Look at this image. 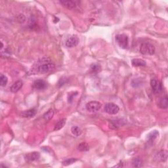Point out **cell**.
<instances>
[{"instance_id": "obj_1", "label": "cell", "mask_w": 168, "mask_h": 168, "mask_svg": "<svg viewBox=\"0 0 168 168\" xmlns=\"http://www.w3.org/2000/svg\"><path fill=\"white\" fill-rule=\"evenodd\" d=\"M55 65L49 59L42 58L39 60L37 63L33 66L32 71L33 73L45 74L48 73L55 69Z\"/></svg>"}, {"instance_id": "obj_2", "label": "cell", "mask_w": 168, "mask_h": 168, "mask_svg": "<svg viewBox=\"0 0 168 168\" xmlns=\"http://www.w3.org/2000/svg\"><path fill=\"white\" fill-rule=\"evenodd\" d=\"M140 52L144 55H152L155 53V47L151 43H143L140 47Z\"/></svg>"}, {"instance_id": "obj_3", "label": "cell", "mask_w": 168, "mask_h": 168, "mask_svg": "<svg viewBox=\"0 0 168 168\" xmlns=\"http://www.w3.org/2000/svg\"><path fill=\"white\" fill-rule=\"evenodd\" d=\"M116 41H117L118 44L121 48L127 49L129 44V38L125 34H118L116 36Z\"/></svg>"}, {"instance_id": "obj_4", "label": "cell", "mask_w": 168, "mask_h": 168, "mask_svg": "<svg viewBox=\"0 0 168 168\" xmlns=\"http://www.w3.org/2000/svg\"><path fill=\"white\" fill-rule=\"evenodd\" d=\"M105 110L108 114L114 115L118 113L119 110H120V108H119L117 105L114 104V103L109 102L105 105Z\"/></svg>"}, {"instance_id": "obj_5", "label": "cell", "mask_w": 168, "mask_h": 168, "mask_svg": "<svg viewBox=\"0 0 168 168\" xmlns=\"http://www.w3.org/2000/svg\"><path fill=\"white\" fill-rule=\"evenodd\" d=\"M151 86L154 93H160L162 91V83L157 79H152L151 80Z\"/></svg>"}, {"instance_id": "obj_6", "label": "cell", "mask_w": 168, "mask_h": 168, "mask_svg": "<svg viewBox=\"0 0 168 168\" xmlns=\"http://www.w3.org/2000/svg\"><path fill=\"white\" fill-rule=\"evenodd\" d=\"M60 3L67 9H74L77 6H79L80 1L76 0H63V1H60Z\"/></svg>"}, {"instance_id": "obj_7", "label": "cell", "mask_w": 168, "mask_h": 168, "mask_svg": "<svg viewBox=\"0 0 168 168\" xmlns=\"http://www.w3.org/2000/svg\"><path fill=\"white\" fill-rule=\"evenodd\" d=\"M101 103L98 101H91L86 105V109L91 112H95L101 108Z\"/></svg>"}, {"instance_id": "obj_8", "label": "cell", "mask_w": 168, "mask_h": 168, "mask_svg": "<svg viewBox=\"0 0 168 168\" xmlns=\"http://www.w3.org/2000/svg\"><path fill=\"white\" fill-rule=\"evenodd\" d=\"M79 38L76 36H71L66 40L65 45L67 47L72 48L77 45V44L79 43Z\"/></svg>"}, {"instance_id": "obj_9", "label": "cell", "mask_w": 168, "mask_h": 168, "mask_svg": "<svg viewBox=\"0 0 168 168\" xmlns=\"http://www.w3.org/2000/svg\"><path fill=\"white\" fill-rule=\"evenodd\" d=\"M168 157L167 152L165 150H162L159 152H158L154 156V160L156 162H165L166 161Z\"/></svg>"}, {"instance_id": "obj_10", "label": "cell", "mask_w": 168, "mask_h": 168, "mask_svg": "<svg viewBox=\"0 0 168 168\" xmlns=\"http://www.w3.org/2000/svg\"><path fill=\"white\" fill-rule=\"evenodd\" d=\"M33 88L37 90H43L46 88L47 84L42 79H37L33 82Z\"/></svg>"}, {"instance_id": "obj_11", "label": "cell", "mask_w": 168, "mask_h": 168, "mask_svg": "<svg viewBox=\"0 0 168 168\" xmlns=\"http://www.w3.org/2000/svg\"><path fill=\"white\" fill-rule=\"evenodd\" d=\"M40 158V154L38 152H30V153L26 154V156H25L26 160L29 162L36 161V160H38L39 158Z\"/></svg>"}, {"instance_id": "obj_12", "label": "cell", "mask_w": 168, "mask_h": 168, "mask_svg": "<svg viewBox=\"0 0 168 168\" xmlns=\"http://www.w3.org/2000/svg\"><path fill=\"white\" fill-rule=\"evenodd\" d=\"M23 86V82L21 80H19L16 82H15L12 86L10 87V90L12 93H17L22 88Z\"/></svg>"}, {"instance_id": "obj_13", "label": "cell", "mask_w": 168, "mask_h": 168, "mask_svg": "<svg viewBox=\"0 0 168 168\" xmlns=\"http://www.w3.org/2000/svg\"><path fill=\"white\" fill-rule=\"evenodd\" d=\"M158 104V107L161 108H163V109L167 108L168 106V99L166 95L163 97L160 98Z\"/></svg>"}, {"instance_id": "obj_14", "label": "cell", "mask_w": 168, "mask_h": 168, "mask_svg": "<svg viewBox=\"0 0 168 168\" xmlns=\"http://www.w3.org/2000/svg\"><path fill=\"white\" fill-rule=\"evenodd\" d=\"M132 64L133 66L135 67L139 66H145L146 65V63L145 61L143 60V59H135L132 60Z\"/></svg>"}, {"instance_id": "obj_15", "label": "cell", "mask_w": 168, "mask_h": 168, "mask_svg": "<svg viewBox=\"0 0 168 168\" xmlns=\"http://www.w3.org/2000/svg\"><path fill=\"white\" fill-rule=\"evenodd\" d=\"M36 114V110L34 108H32V109L28 110L25 112H22V116L24 118H32L33 116H35Z\"/></svg>"}, {"instance_id": "obj_16", "label": "cell", "mask_w": 168, "mask_h": 168, "mask_svg": "<svg viewBox=\"0 0 168 168\" xmlns=\"http://www.w3.org/2000/svg\"><path fill=\"white\" fill-rule=\"evenodd\" d=\"M54 114H55L54 110L52 109V108H51V109L47 111V112L43 114V118H44V120L46 121H49L53 118Z\"/></svg>"}, {"instance_id": "obj_17", "label": "cell", "mask_w": 168, "mask_h": 168, "mask_svg": "<svg viewBox=\"0 0 168 168\" xmlns=\"http://www.w3.org/2000/svg\"><path fill=\"white\" fill-rule=\"evenodd\" d=\"M66 120L65 118L61 119V120H59L58 122L56 123L55 128H54V131H59L61 130L63 128H64V126L65 125V123H66Z\"/></svg>"}, {"instance_id": "obj_18", "label": "cell", "mask_w": 168, "mask_h": 168, "mask_svg": "<svg viewBox=\"0 0 168 168\" xmlns=\"http://www.w3.org/2000/svg\"><path fill=\"white\" fill-rule=\"evenodd\" d=\"M158 135H159V133L158 131L154 130L153 131H152V132L148 134V135L147 136L148 142H153L155 139L158 137Z\"/></svg>"}, {"instance_id": "obj_19", "label": "cell", "mask_w": 168, "mask_h": 168, "mask_svg": "<svg viewBox=\"0 0 168 168\" xmlns=\"http://www.w3.org/2000/svg\"><path fill=\"white\" fill-rule=\"evenodd\" d=\"M71 131H72V134H73V135H74L75 136H77V137L79 136L82 133V131L81 130V128H79L78 126H73V127H72L71 129Z\"/></svg>"}, {"instance_id": "obj_20", "label": "cell", "mask_w": 168, "mask_h": 168, "mask_svg": "<svg viewBox=\"0 0 168 168\" xmlns=\"http://www.w3.org/2000/svg\"><path fill=\"white\" fill-rule=\"evenodd\" d=\"M77 149L79 150V151L81 152H87L89 151V146L88 144L86 143H80L78 147H77Z\"/></svg>"}, {"instance_id": "obj_21", "label": "cell", "mask_w": 168, "mask_h": 168, "mask_svg": "<svg viewBox=\"0 0 168 168\" xmlns=\"http://www.w3.org/2000/svg\"><path fill=\"white\" fill-rule=\"evenodd\" d=\"M133 166L134 167H141L143 166V161L140 158H136L133 162Z\"/></svg>"}, {"instance_id": "obj_22", "label": "cell", "mask_w": 168, "mask_h": 168, "mask_svg": "<svg viewBox=\"0 0 168 168\" xmlns=\"http://www.w3.org/2000/svg\"><path fill=\"white\" fill-rule=\"evenodd\" d=\"M7 82H8L7 77L3 74H1V76H0V84H1V86H6Z\"/></svg>"}, {"instance_id": "obj_23", "label": "cell", "mask_w": 168, "mask_h": 168, "mask_svg": "<svg viewBox=\"0 0 168 168\" xmlns=\"http://www.w3.org/2000/svg\"><path fill=\"white\" fill-rule=\"evenodd\" d=\"M77 160L76 158H69L64 160V161L62 162V164H63V165H64V166H67V165H71L73 164V163L76 162Z\"/></svg>"}, {"instance_id": "obj_24", "label": "cell", "mask_w": 168, "mask_h": 168, "mask_svg": "<svg viewBox=\"0 0 168 168\" xmlns=\"http://www.w3.org/2000/svg\"><path fill=\"white\" fill-rule=\"evenodd\" d=\"M91 69L93 72H95V73H97L99 71H100L101 70V66H100L99 64H92L91 66Z\"/></svg>"}, {"instance_id": "obj_25", "label": "cell", "mask_w": 168, "mask_h": 168, "mask_svg": "<svg viewBox=\"0 0 168 168\" xmlns=\"http://www.w3.org/2000/svg\"><path fill=\"white\" fill-rule=\"evenodd\" d=\"M67 81H68V78H67V77H61V78L59 79V84H58L59 86L61 87V86H64V85L67 82Z\"/></svg>"}]
</instances>
